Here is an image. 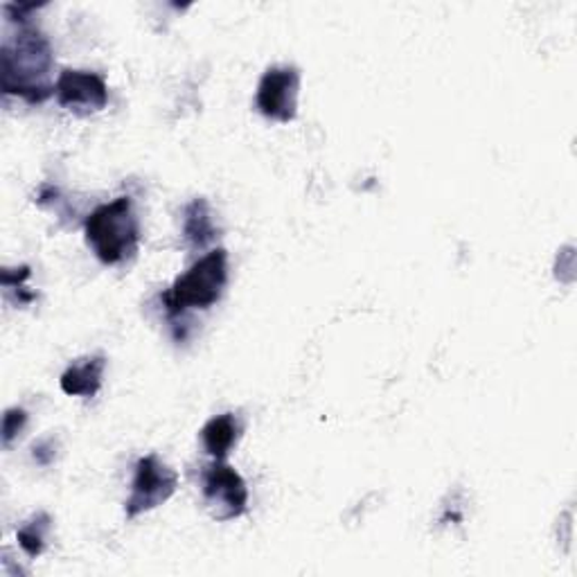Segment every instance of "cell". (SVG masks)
Returning a JSON list of instances; mask_svg holds the SVG:
<instances>
[{
  "instance_id": "obj_10",
  "label": "cell",
  "mask_w": 577,
  "mask_h": 577,
  "mask_svg": "<svg viewBox=\"0 0 577 577\" xmlns=\"http://www.w3.org/2000/svg\"><path fill=\"white\" fill-rule=\"evenodd\" d=\"M241 438V422L233 413H224L212 417L201 429V444L208 455L215 461H226L233 447Z\"/></svg>"
},
{
  "instance_id": "obj_5",
  "label": "cell",
  "mask_w": 577,
  "mask_h": 577,
  "mask_svg": "<svg viewBox=\"0 0 577 577\" xmlns=\"http://www.w3.org/2000/svg\"><path fill=\"white\" fill-rule=\"evenodd\" d=\"M178 488V474L165 465L156 453H149L136 463L134 482H131V497L125 503L127 519L154 510L167 503Z\"/></svg>"
},
{
  "instance_id": "obj_4",
  "label": "cell",
  "mask_w": 577,
  "mask_h": 577,
  "mask_svg": "<svg viewBox=\"0 0 577 577\" xmlns=\"http://www.w3.org/2000/svg\"><path fill=\"white\" fill-rule=\"evenodd\" d=\"M203 501L217 522H233L249 510L247 480L228 463L212 461L201 474Z\"/></svg>"
},
{
  "instance_id": "obj_6",
  "label": "cell",
  "mask_w": 577,
  "mask_h": 577,
  "mask_svg": "<svg viewBox=\"0 0 577 577\" xmlns=\"http://www.w3.org/2000/svg\"><path fill=\"white\" fill-rule=\"evenodd\" d=\"M298 93H300V71L296 66H271L255 93L258 111L276 123H293L298 115Z\"/></svg>"
},
{
  "instance_id": "obj_3",
  "label": "cell",
  "mask_w": 577,
  "mask_h": 577,
  "mask_svg": "<svg viewBox=\"0 0 577 577\" xmlns=\"http://www.w3.org/2000/svg\"><path fill=\"white\" fill-rule=\"evenodd\" d=\"M228 285V253L226 249H212L197 260L184 276L163 293L165 314L174 321L188 310H210L217 305Z\"/></svg>"
},
{
  "instance_id": "obj_8",
  "label": "cell",
  "mask_w": 577,
  "mask_h": 577,
  "mask_svg": "<svg viewBox=\"0 0 577 577\" xmlns=\"http://www.w3.org/2000/svg\"><path fill=\"white\" fill-rule=\"evenodd\" d=\"M106 371V356L96 354V356H86L75 361L73 366L62 375L59 384H62V390L71 398H96L102 388V377Z\"/></svg>"
},
{
  "instance_id": "obj_9",
  "label": "cell",
  "mask_w": 577,
  "mask_h": 577,
  "mask_svg": "<svg viewBox=\"0 0 577 577\" xmlns=\"http://www.w3.org/2000/svg\"><path fill=\"white\" fill-rule=\"evenodd\" d=\"M219 228L215 224V217H212V208L208 199L199 197L192 199L184 208V239L188 241V247L192 251H203L208 249L212 241H217Z\"/></svg>"
},
{
  "instance_id": "obj_14",
  "label": "cell",
  "mask_w": 577,
  "mask_h": 577,
  "mask_svg": "<svg viewBox=\"0 0 577 577\" xmlns=\"http://www.w3.org/2000/svg\"><path fill=\"white\" fill-rule=\"evenodd\" d=\"M29 266H21V268H3L0 271V285H3L5 291H14L18 287H23V283L29 278Z\"/></svg>"
},
{
  "instance_id": "obj_15",
  "label": "cell",
  "mask_w": 577,
  "mask_h": 577,
  "mask_svg": "<svg viewBox=\"0 0 577 577\" xmlns=\"http://www.w3.org/2000/svg\"><path fill=\"white\" fill-rule=\"evenodd\" d=\"M43 5L46 3H41V5H37V3H8L5 5V16H8L10 23L25 25V23H29V14L37 12Z\"/></svg>"
},
{
  "instance_id": "obj_7",
  "label": "cell",
  "mask_w": 577,
  "mask_h": 577,
  "mask_svg": "<svg viewBox=\"0 0 577 577\" xmlns=\"http://www.w3.org/2000/svg\"><path fill=\"white\" fill-rule=\"evenodd\" d=\"M54 98L71 113L86 117L102 111L109 104L106 79L90 71L66 68L54 81Z\"/></svg>"
},
{
  "instance_id": "obj_2",
  "label": "cell",
  "mask_w": 577,
  "mask_h": 577,
  "mask_svg": "<svg viewBox=\"0 0 577 577\" xmlns=\"http://www.w3.org/2000/svg\"><path fill=\"white\" fill-rule=\"evenodd\" d=\"M84 235L102 264L115 266L131 260L140 247V222L131 197H117L96 208L84 224Z\"/></svg>"
},
{
  "instance_id": "obj_13",
  "label": "cell",
  "mask_w": 577,
  "mask_h": 577,
  "mask_svg": "<svg viewBox=\"0 0 577 577\" xmlns=\"http://www.w3.org/2000/svg\"><path fill=\"white\" fill-rule=\"evenodd\" d=\"M57 447H59V442L52 436L46 438V440H41V442H37L33 447V459H35V463L41 465V467H50L54 463V459H57Z\"/></svg>"
},
{
  "instance_id": "obj_11",
  "label": "cell",
  "mask_w": 577,
  "mask_h": 577,
  "mask_svg": "<svg viewBox=\"0 0 577 577\" xmlns=\"http://www.w3.org/2000/svg\"><path fill=\"white\" fill-rule=\"evenodd\" d=\"M50 530H52V516L48 512H37L33 519L25 522L16 532L23 553L33 560L41 557L46 551V541H48Z\"/></svg>"
},
{
  "instance_id": "obj_1",
  "label": "cell",
  "mask_w": 577,
  "mask_h": 577,
  "mask_svg": "<svg viewBox=\"0 0 577 577\" xmlns=\"http://www.w3.org/2000/svg\"><path fill=\"white\" fill-rule=\"evenodd\" d=\"M52 68V46L33 23L18 25L0 46V88L5 96L21 98L27 104L48 102L54 96Z\"/></svg>"
},
{
  "instance_id": "obj_12",
  "label": "cell",
  "mask_w": 577,
  "mask_h": 577,
  "mask_svg": "<svg viewBox=\"0 0 577 577\" xmlns=\"http://www.w3.org/2000/svg\"><path fill=\"white\" fill-rule=\"evenodd\" d=\"M27 427V413L21 406H12L3 415V447H12V442Z\"/></svg>"
}]
</instances>
